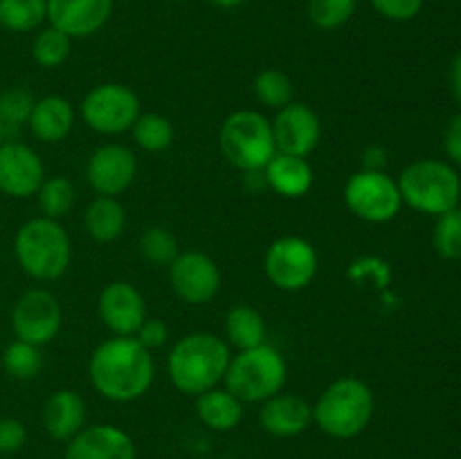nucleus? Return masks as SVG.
Here are the masks:
<instances>
[{"mask_svg":"<svg viewBox=\"0 0 461 459\" xmlns=\"http://www.w3.org/2000/svg\"><path fill=\"white\" fill-rule=\"evenodd\" d=\"M90 382L108 400L129 403L147 394L156 364L151 351L138 338L117 336L102 342L88 363Z\"/></svg>","mask_w":461,"mask_h":459,"instance_id":"f257e3e1","label":"nucleus"},{"mask_svg":"<svg viewBox=\"0 0 461 459\" xmlns=\"http://www.w3.org/2000/svg\"><path fill=\"white\" fill-rule=\"evenodd\" d=\"M230 364V345L212 333H189L171 349L167 369L183 394L198 396L223 381Z\"/></svg>","mask_w":461,"mask_h":459,"instance_id":"f03ea898","label":"nucleus"},{"mask_svg":"<svg viewBox=\"0 0 461 459\" xmlns=\"http://www.w3.org/2000/svg\"><path fill=\"white\" fill-rule=\"evenodd\" d=\"M14 255L32 279L54 282L70 266V237L59 220L39 216L21 225L14 238Z\"/></svg>","mask_w":461,"mask_h":459,"instance_id":"7ed1b4c3","label":"nucleus"},{"mask_svg":"<svg viewBox=\"0 0 461 459\" xmlns=\"http://www.w3.org/2000/svg\"><path fill=\"white\" fill-rule=\"evenodd\" d=\"M374 417V392L358 378H340L320 394L313 405V421L336 439H351L369 426Z\"/></svg>","mask_w":461,"mask_h":459,"instance_id":"20e7f679","label":"nucleus"},{"mask_svg":"<svg viewBox=\"0 0 461 459\" xmlns=\"http://www.w3.org/2000/svg\"><path fill=\"white\" fill-rule=\"evenodd\" d=\"M403 202L421 214L441 216L459 207L461 178L448 162L417 160L405 166L399 178Z\"/></svg>","mask_w":461,"mask_h":459,"instance_id":"39448f33","label":"nucleus"},{"mask_svg":"<svg viewBox=\"0 0 461 459\" xmlns=\"http://www.w3.org/2000/svg\"><path fill=\"white\" fill-rule=\"evenodd\" d=\"M223 381L225 390L232 392L241 403L243 400L264 403L270 396L282 392L286 382V363L275 346L264 342L255 349H243L230 358Z\"/></svg>","mask_w":461,"mask_h":459,"instance_id":"423d86ee","label":"nucleus"},{"mask_svg":"<svg viewBox=\"0 0 461 459\" xmlns=\"http://www.w3.org/2000/svg\"><path fill=\"white\" fill-rule=\"evenodd\" d=\"M221 151L230 165L246 171H264L277 153L273 126L261 112L237 111L221 126Z\"/></svg>","mask_w":461,"mask_h":459,"instance_id":"0eeeda50","label":"nucleus"},{"mask_svg":"<svg viewBox=\"0 0 461 459\" xmlns=\"http://www.w3.org/2000/svg\"><path fill=\"white\" fill-rule=\"evenodd\" d=\"M345 202L358 219L369 223H387L399 214L403 198L399 184L376 169H363L345 184Z\"/></svg>","mask_w":461,"mask_h":459,"instance_id":"6e6552de","label":"nucleus"},{"mask_svg":"<svg viewBox=\"0 0 461 459\" xmlns=\"http://www.w3.org/2000/svg\"><path fill=\"white\" fill-rule=\"evenodd\" d=\"M140 112V99L122 84L95 86L81 102V117L102 135H117L133 129Z\"/></svg>","mask_w":461,"mask_h":459,"instance_id":"1a4fd4ad","label":"nucleus"},{"mask_svg":"<svg viewBox=\"0 0 461 459\" xmlns=\"http://www.w3.org/2000/svg\"><path fill=\"white\" fill-rule=\"evenodd\" d=\"M266 277L282 291H302L318 273V252L300 237H282L268 248L264 259Z\"/></svg>","mask_w":461,"mask_h":459,"instance_id":"9d476101","label":"nucleus"},{"mask_svg":"<svg viewBox=\"0 0 461 459\" xmlns=\"http://www.w3.org/2000/svg\"><path fill=\"white\" fill-rule=\"evenodd\" d=\"M12 328L18 340L36 346L48 345L61 328V306L57 297L43 288L23 292L12 310Z\"/></svg>","mask_w":461,"mask_h":459,"instance_id":"9b49d317","label":"nucleus"},{"mask_svg":"<svg viewBox=\"0 0 461 459\" xmlns=\"http://www.w3.org/2000/svg\"><path fill=\"white\" fill-rule=\"evenodd\" d=\"M171 288L187 304H207L221 288V270L205 252H180L169 264Z\"/></svg>","mask_w":461,"mask_h":459,"instance_id":"f8f14e48","label":"nucleus"},{"mask_svg":"<svg viewBox=\"0 0 461 459\" xmlns=\"http://www.w3.org/2000/svg\"><path fill=\"white\" fill-rule=\"evenodd\" d=\"M138 174L133 151L122 144H104L95 148L86 165V178L99 196H117L126 192Z\"/></svg>","mask_w":461,"mask_h":459,"instance_id":"ddd939ff","label":"nucleus"},{"mask_svg":"<svg viewBox=\"0 0 461 459\" xmlns=\"http://www.w3.org/2000/svg\"><path fill=\"white\" fill-rule=\"evenodd\" d=\"M273 138L277 153L306 158L320 142V120L306 104L291 102L279 108L273 120Z\"/></svg>","mask_w":461,"mask_h":459,"instance_id":"4468645a","label":"nucleus"},{"mask_svg":"<svg viewBox=\"0 0 461 459\" xmlns=\"http://www.w3.org/2000/svg\"><path fill=\"white\" fill-rule=\"evenodd\" d=\"M45 169L34 148L23 142L0 144V192L12 198H30L41 189Z\"/></svg>","mask_w":461,"mask_h":459,"instance_id":"2eb2a0df","label":"nucleus"},{"mask_svg":"<svg viewBox=\"0 0 461 459\" xmlns=\"http://www.w3.org/2000/svg\"><path fill=\"white\" fill-rule=\"evenodd\" d=\"M99 318L115 336H135L147 320L144 297L129 282L108 284L99 295Z\"/></svg>","mask_w":461,"mask_h":459,"instance_id":"dca6fc26","label":"nucleus"},{"mask_svg":"<svg viewBox=\"0 0 461 459\" xmlns=\"http://www.w3.org/2000/svg\"><path fill=\"white\" fill-rule=\"evenodd\" d=\"M48 21L70 39H84L106 25L113 0H45Z\"/></svg>","mask_w":461,"mask_h":459,"instance_id":"f3484780","label":"nucleus"},{"mask_svg":"<svg viewBox=\"0 0 461 459\" xmlns=\"http://www.w3.org/2000/svg\"><path fill=\"white\" fill-rule=\"evenodd\" d=\"M66 459H135V444L122 428H84L68 441Z\"/></svg>","mask_w":461,"mask_h":459,"instance_id":"a211bd4d","label":"nucleus"},{"mask_svg":"<svg viewBox=\"0 0 461 459\" xmlns=\"http://www.w3.org/2000/svg\"><path fill=\"white\" fill-rule=\"evenodd\" d=\"M261 428L275 436H295L313 423V405L295 394H275L264 400L259 412Z\"/></svg>","mask_w":461,"mask_h":459,"instance_id":"6ab92c4d","label":"nucleus"},{"mask_svg":"<svg viewBox=\"0 0 461 459\" xmlns=\"http://www.w3.org/2000/svg\"><path fill=\"white\" fill-rule=\"evenodd\" d=\"M86 403L77 392L59 390L48 399L43 410L45 430L52 439L70 441L79 430H84Z\"/></svg>","mask_w":461,"mask_h":459,"instance_id":"aec40b11","label":"nucleus"},{"mask_svg":"<svg viewBox=\"0 0 461 459\" xmlns=\"http://www.w3.org/2000/svg\"><path fill=\"white\" fill-rule=\"evenodd\" d=\"M75 124V111H72L70 102L59 94H50V97L39 99L32 108V115L27 120V126L32 129L36 140L41 142H61Z\"/></svg>","mask_w":461,"mask_h":459,"instance_id":"412c9836","label":"nucleus"},{"mask_svg":"<svg viewBox=\"0 0 461 459\" xmlns=\"http://www.w3.org/2000/svg\"><path fill=\"white\" fill-rule=\"evenodd\" d=\"M266 183L284 198H302L313 184V171L304 158L275 153L273 160L264 166Z\"/></svg>","mask_w":461,"mask_h":459,"instance_id":"4be33fe9","label":"nucleus"},{"mask_svg":"<svg viewBox=\"0 0 461 459\" xmlns=\"http://www.w3.org/2000/svg\"><path fill=\"white\" fill-rule=\"evenodd\" d=\"M196 412L198 418L216 432L232 430V428L239 426V421L243 417L241 400L232 392L216 390V387L198 394Z\"/></svg>","mask_w":461,"mask_h":459,"instance_id":"5701e85b","label":"nucleus"},{"mask_svg":"<svg viewBox=\"0 0 461 459\" xmlns=\"http://www.w3.org/2000/svg\"><path fill=\"white\" fill-rule=\"evenodd\" d=\"M84 223L95 241L111 243L124 232V207L115 201V196H97L95 201H90Z\"/></svg>","mask_w":461,"mask_h":459,"instance_id":"b1692460","label":"nucleus"},{"mask_svg":"<svg viewBox=\"0 0 461 459\" xmlns=\"http://www.w3.org/2000/svg\"><path fill=\"white\" fill-rule=\"evenodd\" d=\"M225 336L237 349H255L266 342V322L252 306H234L225 318Z\"/></svg>","mask_w":461,"mask_h":459,"instance_id":"393cba45","label":"nucleus"},{"mask_svg":"<svg viewBox=\"0 0 461 459\" xmlns=\"http://www.w3.org/2000/svg\"><path fill=\"white\" fill-rule=\"evenodd\" d=\"M48 18L45 0H0V27L9 32H32Z\"/></svg>","mask_w":461,"mask_h":459,"instance_id":"a878e982","label":"nucleus"},{"mask_svg":"<svg viewBox=\"0 0 461 459\" xmlns=\"http://www.w3.org/2000/svg\"><path fill=\"white\" fill-rule=\"evenodd\" d=\"M36 196H39L41 214L52 220H59L61 216H66L72 210V205H75V187L63 176H54V178L43 180Z\"/></svg>","mask_w":461,"mask_h":459,"instance_id":"bb28decb","label":"nucleus"},{"mask_svg":"<svg viewBox=\"0 0 461 459\" xmlns=\"http://www.w3.org/2000/svg\"><path fill=\"white\" fill-rule=\"evenodd\" d=\"M131 130H133V140L144 151H165L174 142V126L165 115H158V112L140 115Z\"/></svg>","mask_w":461,"mask_h":459,"instance_id":"cd10ccee","label":"nucleus"},{"mask_svg":"<svg viewBox=\"0 0 461 459\" xmlns=\"http://www.w3.org/2000/svg\"><path fill=\"white\" fill-rule=\"evenodd\" d=\"M3 367L5 372L18 381H30V378L39 376L41 367H43V356L36 345L30 342L14 340L9 342L7 349L3 354Z\"/></svg>","mask_w":461,"mask_h":459,"instance_id":"c85d7f7f","label":"nucleus"},{"mask_svg":"<svg viewBox=\"0 0 461 459\" xmlns=\"http://www.w3.org/2000/svg\"><path fill=\"white\" fill-rule=\"evenodd\" d=\"M32 57L41 68H57L70 57V36L59 32L57 27L50 25L48 30L41 32L32 45Z\"/></svg>","mask_w":461,"mask_h":459,"instance_id":"c756f323","label":"nucleus"},{"mask_svg":"<svg viewBox=\"0 0 461 459\" xmlns=\"http://www.w3.org/2000/svg\"><path fill=\"white\" fill-rule=\"evenodd\" d=\"M432 246L437 255L444 259H461V210L446 212L437 216L435 232H432Z\"/></svg>","mask_w":461,"mask_h":459,"instance_id":"7c9ffc66","label":"nucleus"},{"mask_svg":"<svg viewBox=\"0 0 461 459\" xmlns=\"http://www.w3.org/2000/svg\"><path fill=\"white\" fill-rule=\"evenodd\" d=\"M255 94L264 106L284 108L293 99L291 79L282 70H264L255 79Z\"/></svg>","mask_w":461,"mask_h":459,"instance_id":"2f4dec72","label":"nucleus"},{"mask_svg":"<svg viewBox=\"0 0 461 459\" xmlns=\"http://www.w3.org/2000/svg\"><path fill=\"white\" fill-rule=\"evenodd\" d=\"M34 104V94L25 88H7L0 93V122L5 130L21 129L23 124H27Z\"/></svg>","mask_w":461,"mask_h":459,"instance_id":"473e14b6","label":"nucleus"},{"mask_svg":"<svg viewBox=\"0 0 461 459\" xmlns=\"http://www.w3.org/2000/svg\"><path fill=\"white\" fill-rule=\"evenodd\" d=\"M356 12V0H309V18L320 30H338Z\"/></svg>","mask_w":461,"mask_h":459,"instance_id":"72a5a7b5","label":"nucleus"},{"mask_svg":"<svg viewBox=\"0 0 461 459\" xmlns=\"http://www.w3.org/2000/svg\"><path fill=\"white\" fill-rule=\"evenodd\" d=\"M140 250H142L144 259L158 266H169L180 255L178 241L165 228H149L140 238Z\"/></svg>","mask_w":461,"mask_h":459,"instance_id":"f704fd0d","label":"nucleus"},{"mask_svg":"<svg viewBox=\"0 0 461 459\" xmlns=\"http://www.w3.org/2000/svg\"><path fill=\"white\" fill-rule=\"evenodd\" d=\"M372 7L390 21H412L423 9V0H369Z\"/></svg>","mask_w":461,"mask_h":459,"instance_id":"c9c22d12","label":"nucleus"},{"mask_svg":"<svg viewBox=\"0 0 461 459\" xmlns=\"http://www.w3.org/2000/svg\"><path fill=\"white\" fill-rule=\"evenodd\" d=\"M27 430L18 418H0V454H12L23 448Z\"/></svg>","mask_w":461,"mask_h":459,"instance_id":"e433bc0d","label":"nucleus"},{"mask_svg":"<svg viewBox=\"0 0 461 459\" xmlns=\"http://www.w3.org/2000/svg\"><path fill=\"white\" fill-rule=\"evenodd\" d=\"M135 336H138L140 345H144L149 351H151L165 345L167 338H169V331H167V324L162 322V320L153 318V320H144L142 327H140V331L135 333Z\"/></svg>","mask_w":461,"mask_h":459,"instance_id":"4c0bfd02","label":"nucleus"},{"mask_svg":"<svg viewBox=\"0 0 461 459\" xmlns=\"http://www.w3.org/2000/svg\"><path fill=\"white\" fill-rule=\"evenodd\" d=\"M444 148L446 156H448L455 165H461V112L450 120L448 129H446Z\"/></svg>","mask_w":461,"mask_h":459,"instance_id":"58836bf2","label":"nucleus"},{"mask_svg":"<svg viewBox=\"0 0 461 459\" xmlns=\"http://www.w3.org/2000/svg\"><path fill=\"white\" fill-rule=\"evenodd\" d=\"M450 86H453V93L461 104V52L455 57L453 66H450Z\"/></svg>","mask_w":461,"mask_h":459,"instance_id":"ea45409f","label":"nucleus"},{"mask_svg":"<svg viewBox=\"0 0 461 459\" xmlns=\"http://www.w3.org/2000/svg\"><path fill=\"white\" fill-rule=\"evenodd\" d=\"M214 4H219V7H225V9H232V7H239V4H243L246 0H212Z\"/></svg>","mask_w":461,"mask_h":459,"instance_id":"a19ab883","label":"nucleus"},{"mask_svg":"<svg viewBox=\"0 0 461 459\" xmlns=\"http://www.w3.org/2000/svg\"><path fill=\"white\" fill-rule=\"evenodd\" d=\"M5 133H7V130H5L3 122H0V144H3V142H5Z\"/></svg>","mask_w":461,"mask_h":459,"instance_id":"79ce46f5","label":"nucleus"}]
</instances>
